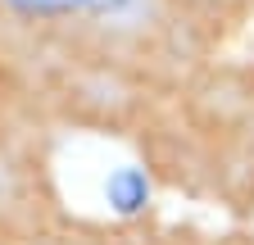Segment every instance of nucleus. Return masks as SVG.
<instances>
[{
	"instance_id": "obj_1",
	"label": "nucleus",
	"mask_w": 254,
	"mask_h": 245,
	"mask_svg": "<svg viewBox=\"0 0 254 245\" xmlns=\"http://www.w3.org/2000/svg\"><path fill=\"white\" fill-rule=\"evenodd\" d=\"M250 23L254 0H0V68L59 141L123 145Z\"/></svg>"
},
{
	"instance_id": "obj_3",
	"label": "nucleus",
	"mask_w": 254,
	"mask_h": 245,
	"mask_svg": "<svg viewBox=\"0 0 254 245\" xmlns=\"http://www.w3.org/2000/svg\"><path fill=\"white\" fill-rule=\"evenodd\" d=\"M64 200L59 136L18 100L0 68V223L23 227Z\"/></svg>"
},
{
	"instance_id": "obj_2",
	"label": "nucleus",
	"mask_w": 254,
	"mask_h": 245,
	"mask_svg": "<svg viewBox=\"0 0 254 245\" xmlns=\"http://www.w3.org/2000/svg\"><path fill=\"white\" fill-rule=\"evenodd\" d=\"M159 195L254 227V59H218L123 141Z\"/></svg>"
},
{
	"instance_id": "obj_4",
	"label": "nucleus",
	"mask_w": 254,
	"mask_h": 245,
	"mask_svg": "<svg viewBox=\"0 0 254 245\" xmlns=\"http://www.w3.org/2000/svg\"><path fill=\"white\" fill-rule=\"evenodd\" d=\"M159 186H154V177L127 155L123 164H114L105 177H100V209L95 213H105V218L114 223H145L159 213Z\"/></svg>"
}]
</instances>
